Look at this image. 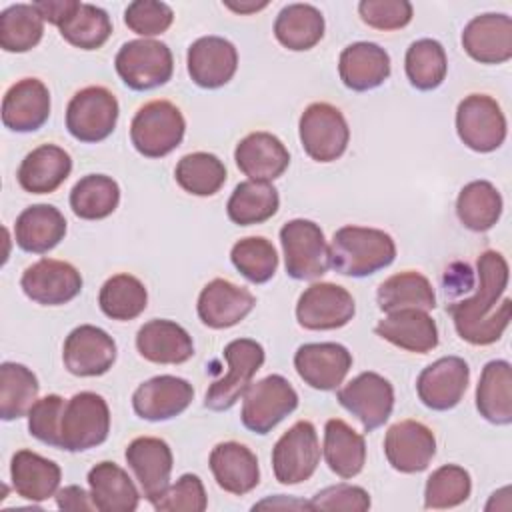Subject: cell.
I'll return each mask as SVG.
<instances>
[{
	"instance_id": "4316f807",
	"label": "cell",
	"mask_w": 512,
	"mask_h": 512,
	"mask_svg": "<svg viewBox=\"0 0 512 512\" xmlns=\"http://www.w3.org/2000/svg\"><path fill=\"white\" fill-rule=\"evenodd\" d=\"M216 484L234 496L252 492L260 482V466L256 454L234 440L220 442L212 448L208 458Z\"/></svg>"
},
{
	"instance_id": "c3c4849f",
	"label": "cell",
	"mask_w": 512,
	"mask_h": 512,
	"mask_svg": "<svg viewBox=\"0 0 512 512\" xmlns=\"http://www.w3.org/2000/svg\"><path fill=\"white\" fill-rule=\"evenodd\" d=\"M472 492V478L468 470L458 464H444L436 468L424 486V508L446 510L464 504Z\"/></svg>"
},
{
	"instance_id": "d6a6232c",
	"label": "cell",
	"mask_w": 512,
	"mask_h": 512,
	"mask_svg": "<svg viewBox=\"0 0 512 512\" xmlns=\"http://www.w3.org/2000/svg\"><path fill=\"white\" fill-rule=\"evenodd\" d=\"M10 480L20 498L42 502L56 496L62 470L54 460H48L32 450H18L10 462Z\"/></svg>"
},
{
	"instance_id": "f546056e",
	"label": "cell",
	"mask_w": 512,
	"mask_h": 512,
	"mask_svg": "<svg viewBox=\"0 0 512 512\" xmlns=\"http://www.w3.org/2000/svg\"><path fill=\"white\" fill-rule=\"evenodd\" d=\"M382 340L416 354H426L438 346V326L426 310L406 308L388 312L374 328Z\"/></svg>"
},
{
	"instance_id": "7c38bea8",
	"label": "cell",
	"mask_w": 512,
	"mask_h": 512,
	"mask_svg": "<svg viewBox=\"0 0 512 512\" xmlns=\"http://www.w3.org/2000/svg\"><path fill=\"white\" fill-rule=\"evenodd\" d=\"M506 116L488 94H468L456 108V132L464 146L486 154L498 150L506 140Z\"/></svg>"
},
{
	"instance_id": "e0dca14e",
	"label": "cell",
	"mask_w": 512,
	"mask_h": 512,
	"mask_svg": "<svg viewBox=\"0 0 512 512\" xmlns=\"http://www.w3.org/2000/svg\"><path fill=\"white\" fill-rule=\"evenodd\" d=\"M470 384V366L460 356H442L428 364L416 380L420 402L436 412L452 410L460 404Z\"/></svg>"
},
{
	"instance_id": "db71d44e",
	"label": "cell",
	"mask_w": 512,
	"mask_h": 512,
	"mask_svg": "<svg viewBox=\"0 0 512 512\" xmlns=\"http://www.w3.org/2000/svg\"><path fill=\"white\" fill-rule=\"evenodd\" d=\"M358 14L374 30H400L410 24L414 8L408 0H362Z\"/></svg>"
},
{
	"instance_id": "6f0895ef",
	"label": "cell",
	"mask_w": 512,
	"mask_h": 512,
	"mask_svg": "<svg viewBox=\"0 0 512 512\" xmlns=\"http://www.w3.org/2000/svg\"><path fill=\"white\" fill-rule=\"evenodd\" d=\"M56 506L60 510H70V512H80V510H96L94 502L90 498V492H86L84 488L70 484L64 486L56 492Z\"/></svg>"
},
{
	"instance_id": "f6af8a7d",
	"label": "cell",
	"mask_w": 512,
	"mask_h": 512,
	"mask_svg": "<svg viewBox=\"0 0 512 512\" xmlns=\"http://www.w3.org/2000/svg\"><path fill=\"white\" fill-rule=\"evenodd\" d=\"M226 166L212 152H192L178 160L174 178L192 196H214L226 182Z\"/></svg>"
},
{
	"instance_id": "60d3db41",
	"label": "cell",
	"mask_w": 512,
	"mask_h": 512,
	"mask_svg": "<svg viewBox=\"0 0 512 512\" xmlns=\"http://www.w3.org/2000/svg\"><path fill=\"white\" fill-rule=\"evenodd\" d=\"M118 204L120 186L106 174H86L70 190V208L82 220L108 218Z\"/></svg>"
},
{
	"instance_id": "ee69618b",
	"label": "cell",
	"mask_w": 512,
	"mask_h": 512,
	"mask_svg": "<svg viewBox=\"0 0 512 512\" xmlns=\"http://www.w3.org/2000/svg\"><path fill=\"white\" fill-rule=\"evenodd\" d=\"M408 82L422 92L436 90L448 72V58L444 46L434 38H420L412 42L404 56Z\"/></svg>"
},
{
	"instance_id": "bcb514c9",
	"label": "cell",
	"mask_w": 512,
	"mask_h": 512,
	"mask_svg": "<svg viewBox=\"0 0 512 512\" xmlns=\"http://www.w3.org/2000/svg\"><path fill=\"white\" fill-rule=\"evenodd\" d=\"M44 20L34 4H12L0 12V48L22 54L40 44Z\"/></svg>"
},
{
	"instance_id": "8fae6325",
	"label": "cell",
	"mask_w": 512,
	"mask_h": 512,
	"mask_svg": "<svg viewBox=\"0 0 512 512\" xmlns=\"http://www.w3.org/2000/svg\"><path fill=\"white\" fill-rule=\"evenodd\" d=\"M320 464L318 432L310 420L294 422L272 448L274 478L284 486L312 478Z\"/></svg>"
},
{
	"instance_id": "1f68e13d",
	"label": "cell",
	"mask_w": 512,
	"mask_h": 512,
	"mask_svg": "<svg viewBox=\"0 0 512 512\" xmlns=\"http://www.w3.org/2000/svg\"><path fill=\"white\" fill-rule=\"evenodd\" d=\"M66 236V218L52 204L24 208L14 224V240L24 252L46 254Z\"/></svg>"
},
{
	"instance_id": "44dd1931",
	"label": "cell",
	"mask_w": 512,
	"mask_h": 512,
	"mask_svg": "<svg viewBox=\"0 0 512 512\" xmlns=\"http://www.w3.org/2000/svg\"><path fill=\"white\" fill-rule=\"evenodd\" d=\"M194 388L186 378L160 374L142 382L132 394L136 416L148 422H164L180 416L192 402Z\"/></svg>"
},
{
	"instance_id": "7bdbcfd3",
	"label": "cell",
	"mask_w": 512,
	"mask_h": 512,
	"mask_svg": "<svg viewBox=\"0 0 512 512\" xmlns=\"http://www.w3.org/2000/svg\"><path fill=\"white\" fill-rule=\"evenodd\" d=\"M98 306L104 316L128 322L138 318L148 306V290L140 278L132 274H114L110 276L98 294Z\"/></svg>"
},
{
	"instance_id": "5bb4252c",
	"label": "cell",
	"mask_w": 512,
	"mask_h": 512,
	"mask_svg": "<svg viewBox=\"0 0 512 512\" xmlns=\"http://www.w3.org/2000/svg\"><path fill=\"white\" fill-rule=\"evenodd\" d=\"M356 314L352 294L332 282L310 284L296 302V320L306 330H336Z\"/></svg>"
},
{
	"instance_id": "b9f144b4",
	"label": "cell",
	"mask_w": 512,
	"mask_h": 512,
	"mask_svg": "<svg viewBox=\"0 0 512 512\" xmlns=\"http://www.w3.org/2000/svg\"><path fill=\"white\" fill-rule=\"evenodd\" d=\"M40 384L36 374L18 362H2L0 366V418L10 422L28 416L38 400Z\"/></svg>"
},
{
	"instance_id": "e575fe53",
	"label": "cell",
	"mask_w": 512,
	"mask_h": 512,
	"mask_svg": "<svg viewBox=\"0 0 512 512\" xmlns=\"http://www.w3.org/2000/svg\"><path fill=\"white\" fill-rule=\"evenodd\" d=\"M476 410L496 426L512 422V366L508 360H490L476 386Z\"/></svg>"
},
{
	"instance_id": "f5cc1de1",
	"label": "cell",
	"mask_w": 512,
	"mask_h": 512,
	"mask_svg": "<svg viewBox=\"0 0 512 512\" xmlns=\"http://www.w3.org/2000/svg\"><path fill=\"white\" fill-rule=\"evenodd\" d=\"M66 400L60 394L38 398L28 412V432L52 448H60V420Z\"/></svg>"
},
{
	"instance_id": "8992f818",
	"label": "cell",
	"mask_w": 512,
	"mask_h": 512,
	"mask_svg": "<svg viewBox=\"0 0 512 512\" xmlns=\"http://www.w3.org/2000/svg\"><path fill=\"white\" fill-rule=\"evenodd\" d=\"M120 80L136 92L164 86L174 72L170 48L154 38H138L122 44L114 58Z\"/></svg>"
},
{
	"instance_id": "484cf974",
	"label": "cell",
	"mask_w": 512,
	"mask_h": 512,
	"mask_svg": "<svg viewBox=\"0 0 512 512\" xmlns=\"http://www.w3.org/2000/svg\"><path fill=\"white\" fill-rule=\"evenodd\" d=\"M234 162L248 180L272 182L286 172L290 152L278 136L258 130L250 132L236 144Z\"/></svg>"
},
{
	"instance_id": "f1b7e54d",
	"label": "cell",
	"mask_w": 512,
	"mask_h": 512,
	"mask_svg": "<svg viewBox=\"0 0 512 512\" xmlns=\"http://www.w3.org/2000/svg\"><path fill=\"white\" fill-rule=\"evenodd\" d=\"M338 74L348 90H374L390 76V54L376 42L348 44L340 52Z\"/></svg>"
},
{
	"instance_id": "52a82bcc",
	"label": "cell",
	"mask_w": 512,
	"mask_h": 512,
	"mask_svg": "<svg viewBox=\"0 0 512 512\" xmlns=\"http://www.w3.org/2000/svg\"><path fill=\"white\" fill-rule=\"evenodd\" d=\"M286 274L294 280H316L330 268V250L322 228L306 218H294L280 228Z\"/></svg>"
},
{
	"instance_id": "5b68a950",
	"label": "cell",
	"mask_w": 512,
	"mask_h": 512,
	"mask_svg": "<svg viewBox=\"0 0 512 512\" xmlns=\"http://www.w3.org/2000/svg\"><path fill=\"white\" fill-rule=\"evenodd\" d=\"M264 348L252 338H236L224 346V360L228 370L214 380L204 396V406L214 412L230 410L252 384V378L264 364Z\"/></svg>"
},
{
	"instance_id": "9a60e30c",
	"label": "cell",
	"mask_w": 512,
	"mask_h": 512,
	"mask_svg": "<svg viewBox=\"0 0 512 512\" xmlns=\"http://www.w3.org/2000/svg\"><path fill=\"white\" fill-rule=\"evenodd\" d=\"M116 354L114 338L94 324L76 326L62 346L64 368L80 378L106 374L116 362Z\"/></svg>"
},
{
	"instance_id": "d590c367",
	"label": "cell",
	"mask_w": 512,
	"mask_h": 512,
	"mask_svg": "<svg viewBox=\"0 0 512 512\" xmlns=\"http://www.w3.org/2000/svg\"><path fill=\"white\" fill-rule=\"evenodd\" d=\"M324 460L328 468L348 480L362 472L366 464V442L360 432L340 418H330L324 426Z\"/></svg>"
},
{
	"instance_id": "f907efd6",
	"label": "cell",
	"mask_w": 512,
	"mask_h": 512,
	"mask_svg": "<svg viewBox=\"0 0 512 512\" xmlns=\"http://www.w3.org/2000/svg\"><path fill=\"white\" fill-rule=\"evenodd\" d=\"M152 506L158 512H204L208 506V496L200 476L182 474L162 492L156 502H152Z\"/></svg>"
},
{
	"instance_id": "f35d334b",
	"label": "cell",
	"mask_w": 512,
	"mask_h": 512,
	"mask_svg": "<svg viewBox=\"0 0 512 512\" xmlns=\"http://www.w3.org/2000/svg\"><path fill=\"white\" fill-rule=\"evenodd\" d=\"M502 194L488 180L468 182L456 198V216L472 232L490 230L502 216Z\"/></svg>"
},
{
	"instance_id": "ab89813d",
	"label": "cell",
	"mask_w": 512,
	"mask_h": 512,
	"mask_svg": "<svg viewBox=\"0 0 512 512\" xmlns=\"http://www.w3.org/2000/svg\"><path fill=\"white\" fill-rule=\"evenodd\" d=\"M280 206L278 190L270 182L244 180L232 190L226 212L238 226H252L270 220Z\"/></svg>"
},
{
	"instance_id": "9f6ffc18",
	"label": "cell",
	"mask_w": 512,
	"mask_h": 512,
	"mask_svg": "<svg viewBox=\"0 0 512 512\" xmlns=\"http://www.w3.org/2000/svg\"><path fill=\"white\" fill-rule=\"evenodd\" d=\"M78 6H80L78 0H40V2H34V8L42 16V20L48 22V24H54L58 28L64 24V20L68 16H72V12Z\"/></svg>"
},
{
	"instance_id": "2e32d148",
	"label": "cell",
	"mask_w": 512,
	"mask_h": 512,
	"mask_svg": "<svg viewBox=\"0 0 512 512\" xmlns=\"http://www.w3.org/2000/svg\"><path fill=\"white\" fill-rule=\"evenodd\" d=\"M20 286L36 304L62 306L82 292V276L70 262L40 258L22 272Z\"/></svg>"
},
{
	"instance_id": "74e56055",
	"label": "cell",
	"mask_w": 512,
	"mask_h": 512,
	"mask_svg": "<svg viewBox=\"0 0 512 512\" xmlns=\"http://www.w3.org/2000/svg\"><path fill=\"white\" fill-rule=\"evenodd\" d=\"M376 302L382 312H396L406 308L434 310L436 294L432 282L416 270H406L386 278L376 290Z\"/></svg>"
},
{
	"instance_id": "d4e9b609",
	"label": "cell",
	"mask_w": 512,
	"mask_h": 512,
	"mask_svg": "<svg viewBox=\"0 0 512 512\" xmlns=\"http://www.w3.org/2000/svg\"><path fill=\"white\" fill-rule=\"evenodd\" d=\"M50 118V92L38 78L14 82L2 98V124L20 134L36 132Z\"/></svg>"
},
{
	"instance_id": "7a4b0ae2",
	"label": "cell",
	"mask_w": 512,
	"mask_h": 512,
	"mask_svg": "<svg viewBox=\"0 0 512 512\" xmlns=\"http://www.w3.org/2000/svg\"><path fill=\"white\" fill-rule=\"evenodd\" d=\"M330 266L350 278H364L388 268L396 258L392 236L380 228L342 226L334 232L330 244Z\"/></svg>"
},
{
	"instance_id": "277c9868",
	"label": "cell",
	"mask_w": 512,
	"mask_h": 512,
	"mask_svg": "<svg viewBox=\"0 0 512 512\" xmlns=\"http://www.w3.org/2000/svg\"><path fill=\"white\" fill-rule=\"evenodd\" d=\"M110 432V408L106 400L90 390L66 400L60 420V448L84 452L106 442Z\"/></svg>"
},
{
	"instance_id": "ba28073f",
	"label": "cell",
	"mask_w": 512,
	"mask_h": 512,
	"mask_svg": "<svg viewBox=\"0 0 512 512\" xmlns=\"http://www.w3.org/2000/svg\"><path fill=\"white\" fill-rule=\"evenodd\" d=\"M296 408L298 392L294 386L280 374H268L246 388L240 420L244 428L264 436Z\"/></svg>"
},
{
	"instance_id": "7dc6e473",
	"label": "cell",
	"mask_w": 512,
	"mask_h": 512,
	"mask_svg": "<svg viewBox=\"0 0 512 512\" xmlns=\"http://www.w3.org/2000/svg\"><path fill=\"white\" fill-rule=\"evenodd\" d=\"M58 30L68 44L80 50H98L112 36V20L100 6L80 2Z\"/></svg>"
},
{
	"instance_id": "8d00e7d4",
	"label": "cell",
	"mask_w": 512,
	"mask_h": 512,
	"mask_svg": "<svg viewBox=\"0 0 512 512\" xmlns=\"http://www.w3.org/2000/svg\"><path fill=\"white\" fill-rule=\"evenodd\" d=\"M324 28L326 22L322 12L306 2H294L284 6L274 20L276 40L292 52H304L314 48L322 40Z\"/></svg>"
},
{
	"instance_id": "3957f363",
	"label": "cell",
	"mask_w": 512,
	"mask_h": 512,
	"mask_svg": "<svg viewBox=\"0 0 512 512\" xmlns=\"http://www.w3.org/2000/svg\"><path fill=\"white\" fill-rule=\"evenodd\" d=\"M184 132V114L170 100L146 102L130 122V142L144 158L168 156L180 146Z\"/></svg>"
},
{
	"instance_id": "4fadbf2b",
	"label": "cell",
	"mask_w": 512,
	"mask_h": 512,
	"mask_svg": "<svg viewBox=\"0 0 512 512\" xmlns=\"http://www.w3.org/2000/svg\"><path fill=\"white\" fill-rule=\"evenodd\" d=\"M336 400L362 424L364 432H372L392 414L394 386L378 372H360L338 388Z\"/></svg>"
},
{
	"instance_id": "ffe728a7",
	"label": "cell",
	"mask_w": 512,
	"mask_h": 512,
	"mask_svg": "<svg viewBox=\"0 0 512 512\" xmlns=\"http://www.w3.org/2000/svg\"><path fill=\"white\" fill-rule=\"evenodd\" d=\"M186 68L196 86L206 90L222 88L238 70V50L222 36H202L188 46Z\"/></svg>"
},
{
	"instance_id": "cb8c5ba5",
	"label": "cell",
	"mask_w": 512,
	"mask_h": 512,
	"mask_svg": "<svg viewBox=\"0 0 512 512\" xmlns=\"http://www.w3.org/2000/svg\"><path fill=\"white\" fill-rule=\"evenodd\" d=\"M464 52L480 64H504L512 58V18L502 12L474 16L462 30Z\"/></svg>"
},
{
	"instance_id": "6da1fadb",
	"label": "cell",
	"mask_w": 512,
	"mask_h": 512,
	"mask_svg": "<svg viewBox=\"0 0 512 512\" xmlns=\"http://www.w3.org/2000/svg\"><path fill=\"white\" fill-rule=\"evenodd\" d=\"M478 286L470 298L448 306L458 336L472 346H490L502 338L510 324L512 300L504 296L508 286V262L496 250H484L476 262Z\"/></svg>"
},
{
	"instance_id": "836d02e7",
	"label": "cell",
	"mask_w": 512,
	"mask_h": 512,
	"mask_svg": "<svg viewBox=\"0 0 512 512\" xmlns=\"http://www.w3.org/2000/svg\"><path fill=\"white\" fill-rule=\"evenodd\" d=\"M88 488L100 512H134L140 504V492L128 472L108 460L90 468Z\"/></svg>"
},
{
	"instance_id": "11a10c76",
	"label": "cell",
	"mask_w": 512,
	"mask_h": 512,
	"mask_svg": "<svg viewBox=\"0 0 512 512\" xmlns=\"http://www.w3.org/2000/svg\"><path fill=\"white\" fill-rule=\"evenodd\" d=\"M308 504H310V510L364 512L370 508V494L362 486L340 482V484H332L318 490Z\"/></svg>"
},
{
	"instance_id": "681fc988",
	"label": "cell",
	"mask_w": 512,
	"mask_h": 512,
	"mask_svg": "<svg viewBox=\"0 0 512 512\" xmlns=\"http://www.w3.org/2000/svg\"><path fill=\"white\" fill-rule=\"evenodd\" d=\"M230 260L234 268L254 284L268 282L278 268L276 248L264 236L240 238L230 250Z\"/></svg>"
},
{
	"instance_id": "91938a15",
	"label": "cell",
	"mask_w": 512,
	"mask_h": 512,
	"mask_svg": "<svg viewBox=\"0 0 512 512\" xmlns=\"http://www.w3.org/2000/svg\"><path fill=\"white\" fill-rule=\"evenodd\" d=\"M224 6L236 14H252L268 6V2H224Z\"/></svg>"
},
{
	"instance_id": "30bf717a",
	"label": "cell",
	"mask_w": 512,
	"mask_h": 512,
	"mask_svg": "<svg viewBox=\"0 0 512 512\" xmlns=\"http://www.w3.org/2000/svg\"><path fill=\"white\" fill-rule=\"evenodd\" d=\"M118 114V100L106 86H86L66 106V128L78 142L96 144L114 132Z\"/></svg>"
},
{
	"instance_id": "680465c9",
	"label": "cell",
	"mask_w": 512,
	"mask_h": 512,
	"mask_svg": "<svg viewBox=\"0 0 512 512\" xmlns=\"http://www.w3.org/2000/svg\"><path fill=\"white\" fill-rule=\"evenodd\" d=\"M444 286H446V294H450V296L472 290L474 288V274H472L470 266L462 264V262L452 264L444 274Z\"/></svg>"
},
{
	"instance_id": "ac0fdd59",
	"label": "cell",
	"mask_w": 512,
	"mask_h": 512,
	"mask_svg": "<svg viewBox=\"0 0 512 512\" xmlns=\"http://www.w3.org/2000/svg\"><path fill=\"white\" fill-rule=\"evenodd\" d=\"M298 376L314 390H336L352 368V354L338 342H308L294 354Z\"/></svg>"
},
{
	"instance_id": "603a6c76",
	"label": "cell",
	"mask_w": 512,
	"mask_h": 512,
	"mask_svg": "<svg viewBox=\"0 0 512 512\" xmlns=\"http://www.w3.org/2000/svg\"><path fill=\"white\" fill-rule=\"evenodd\" d=\"M254 306L256 296L248 288L226 278H214L200 290L196 312L204 326L224 330L242 322Z\"/></svg>"
},
{
	"instance_id": "7402d4cb",
	"label": "cell",
	"mask_w": 512,
	"mask_h": 512,
	"mask_svg": "<svg viewBox=\"0 0 512 512\" xmlns=\"http://www.w3.org/2000/svg\"><path fill=\"white\" fill-rule=\"evenodd\" d=\"M126 462L140 484L142 496L152 504L170 486L174 456L166 440L156 436H138L126 446Z\"/></svg>"
},
{
	"instance_id": "9c48e42d",
	"label": "cell",
	"mask_w": 512,
	"mask_h": 512,
	"mask_svg": "<svg viewBox=\"0 0 512 512\" xmlns=\"http://www.w3.org/2000/svg\"><path fill=\"white\" fill-rule=\"evenodd\" d=\"M298 136L304 152L314 162H334L348 148L350 128L334 104L312 102L298 120Z\"/></svg>"
},
{
	"instance_id": "d6986e66",
	"label": "cell",
	"mask_w": 512,
	"mask_h": 512,
	"mask_svg": "<svg viewBox=\"0 0 512 512\" xmlns=\"http://www.w3.org/2000/svg\"><path fill=\"white\" fill-rule=\"evenodd\" d=\"M388 464L402 474L424 472L436 454L434 432L418 420H400L384 436Z\"/></svg>"
},
{
	"instance_id": "4dcf8cb0",
	"label": "cell",
	"mask_w": 512,
	"mask_h": 512,
	"mask_svg": "<svg viewBox=\"0 0 512 512\" xmlns=\"http://www.w3.org/2000/svg\"><path fill=\"white\" fill-rule=\"evenodd\" d=\"M72 172L70 154L56 144H40L24 156L16 178L30 194H50L58 190Z\"/></svg>"
},
{
	"instance_id": "816d5d0a",
	"label": "cell",
	"mask_w": 512,
	"mask_h": 512,
	"mask_svg": "<svg viewBox=\"0 0 512 512\" xmlns=\"http://www.w3.org/2000/svg\"><path fill=\"white\" fill-rule=\"evenodd\" d=\"M174 22V12L166 2L136 0L124 10V24L142 38L164 34Z\"/></svg>"
},
{
	"instance_id": "83f0119b",
	"label": "cell",
	"mask_w": 512,
	"mask_h": 512,
	"mask_svg": "<svg viewBox=\"0 0 512 512\" xmlns=\"http://www.w3.org/2000/svg\"><path fill=\"white\" fill-rule=\"evenodd\" d=\"M138 354L152 364H184L194 356L192 336L174 320L154 318L136 332Z\"/></svg>"
}]
</instances>
